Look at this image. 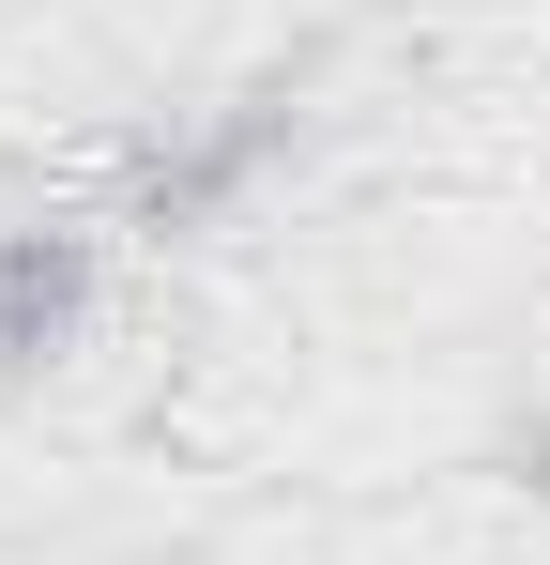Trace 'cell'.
Returning a JSON list of instances; mask_svg holds the SVG:
<instances>
[{
	"mask_svg": "<svg viewBox=\"0 0 550 565\" xmlns=\"http://www.w3.org/2000/svg\"><path fill=\"white\" fill-rule=\"evenodd\" d=\"M92 290V245L77 230H0V367H31Z\"/></svg>",
	"mask_w": 550,
	"mask_h": 565,
	"instance_id": "obj_1",
	"label": "cell"
}]
</instances>
